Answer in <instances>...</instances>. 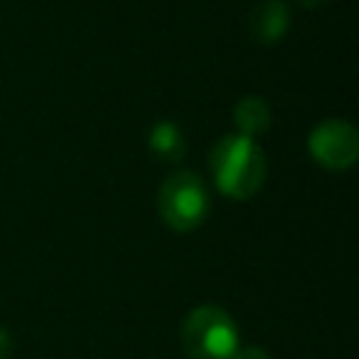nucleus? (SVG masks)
I'll list each match as a JSON object with an SVG mask.
<instances>
[{
    "label": "nucleus",
    "instance_id": "6e6552de",
    "mask_svg": "<svg viewBox=\"0 0 359 359\" xmlns=\"http://www.w3.org/2000/svg\"><path fill=\"white\" fill-rule=\"evenodd\" d=\"M236 359H272L269 351H264L261 345H238Z\"/></svg>",
    "mask_w": 359,
    "mask_h": 359
},
{
    "label": "nucleus",
    "instance_id": "1a4fd4ad",
    "mask_svg": "<svg viewBox=\"0 0 359 359\" xmlns=\"http://www.w3.org/2000/svg\"><path fill=\"white\" fill-rule=\"evenodd\" d=\"M11 351H14V339H11L8 328L0 325V359H11Z\"/></svg>",
    "mask_w": 359,
    "mask_h": 359
},
{
    "label": "nucleus",
    "instance_id": "f03ea898",
    "mask_svg": "<svg viewBox=\"0 0 359 359\" xmlns=\"http://www.w3.org/2000/svg\"><path fill=\"white\" fill-rule=\"evenodd\" d=\"M241 345L233 314L216 303L194 306L180 325V348L185 359H236Z\"/></svg>",
    "mask_w": 359,
    "mask_h": 359
},
{
    "label": "nucleus",
    "instance_id": "7ed1b4c3",
    "mask_svg": "<svg viewBox=\"0 0 359 359\" xmlns=\"http://www.w3.org/2000/svg\"><path fill=\"white\" fill-rule=\"evenodd\" d=\"M157 213L174 233H194L210 213V191L196 171H171L157 191Z\"/></svg>",
    "mask_w": 359,
    "mask_h": 359
},
{
    "label": "nucleus",
    "instance_id": "0eeeda50",
    "mask_svg": "<svg viewBox=\"0 0 359 359\" xmlns=\"http://www.w3.org/2000/svg\"><path fill=\"white\" fill-rule=\"evenodd\" d=\"M233 123L238 135H247L255 140L272 126V109L261 95H244L233 107Z\"/></svg>",
    "mask_w": 359,
    "mask_h": 359
},
{
    "label": "nucleus",
    "instance_id": "423d86ee",
    "mask_svg": "<svg viewBox=\"0 0 359 359\" xmlns=\"http://www.w3.org/2000/svg\"><path fill=\"white\" fill-rule=\"evenodd\" d=\"M146 146H149V154L160 163H180L188 151V143H185V132L174 123V121H157L151 123L149 135H146Z\"/></svg>",
    "mask_w": 359,
    "mask_h": 359
},
{
    "label": "nucleus",
    "instance_id": "39448f33",
    "mask_svg": "<svg viewBox=\"0 0 359 359\" xmlns=\"http://www.w3.org/2000/svg\"><path fill=\"white\" fill-rule=\"evenodd\" d=\"M289 22H292V11L283 0H264L250 14V36L258 45H275L286 36Z\"/></svg>",
    "mask_w": 359,
    "mask_h": 359
},
{
    "label": "nucleus",
    "instance_id": "9d476101",
    "mask_svg": "<svg viewBox=\"0 0 359 359\" xmlns=\"http://www.w3.org/2000/svg\"><path fill=\"white\" fill-rule=\"evenodd\" d=\"M300 8H320V6H325L328 0H294Z\"/></svg>",
    "mask_w": 359,
    "mask_h": 359
},
{
    "label": "nucleus",
    "instance_id": "f257e3e1",
    "mask_svg": "<svg viewBox=\"0 0 359 359\" xmlns=\"http://www.w3.org/2000/svg\"><path fill=\"white\" fill-rule=\"evenodd\" d=\"M208 165H210L216 191L236 202L255 196L266 180L264 149L258 146V140L238 135V132L222 135L213 143V149L208 154Z\"/></svg>",
    "mask_w": 359,
    "mask_h": 359
},
{
    "label": "nucleus",
    "instance_id": "20e7f679",
    "mask_svg": "<svg viewBox=\"0 0 359 359\" xmlns=\"http://www.w3.org/2000/svg\"><path fill=\"white\" fill-rule=\"evenodd\" d=\"M306 149L317 165L328 171H345L359 160V132L351 121L325 118L309 132Z\"/></svg>",
    "mask_w": 359,
    "mask_h": 359
}]
</instances>
